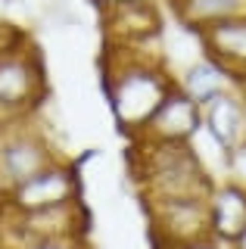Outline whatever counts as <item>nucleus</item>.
Returning a JSON list of instances; mask_svg holds the SVG:
<instances>
[{
    "label": "nucleus",
    "instance_id": "f257e3e1",
    "mask_svg": "<svg viewBox=\"0 0 246 249\" xmlns=\"http://www.w3.org/2000/svg\"><path fill=\"white\" fill-rule=\"evenodd\" d=\"M175 88V78L159 62V56L137 53V47L109 44L106 56V97L112 115L128 137H137L150 115L159 109L165 93Z\"/></svg>",
    "mask_w": 246,
    "mask_h": 249
},
{
    "label": "nucleus",
    "instance_id": "4468645a",
    "mask_svg": "<svg viewBox=\"0 0 246 249\" xmlns=\"http://www.w3.org/2000/svg\"><path fill=\"white\" fill-rule=\"evenodd\" d=\"M168 3H172L175 19L196 35L215 22L246 16V0H168Z\"/></svg>",
    "mask_w": 246,
    "mask_h": 249
},
{
    "label": "nucleus",
    "instance_id": "0eeeda50",
    "mask_svg": "<svg viewBox=\"0 0 246 249\" xmlns=\"http://www.w3.org/2000/svg\"><path fill=\"white\" fill-rule=\"evenodd\" d=\"M150 218H153V231H156L159 246H178V243H190V240H199V237H212L209 196L153 202Z\"/></svg>",
    "mask_w": 246,
    "mask_h": 249
},
{
    "label": "nucleus",
    "instance_id": "39448f33",
    "mask_svg": "<svg viewBox=\"0 0 246 249\" xmlns=\"http://www.w3.org/2000/svg\"><path fill=\"white\" fill-rule=\"evenodd\" d=\"M78 196H81L78 168L66 159H56L44 171H37L35 178L10 187V190H0V209L3 212H37V209H56L78 202Z\"/></svg>",
    "mask_w": 246,
    "mask_h": 249
},
{
    "label": "nucleus",
    "instance_id": "20e7f679",
    "mask_svg": "<svg viewBox=\"0 0 246 249\" xmlns=\"http://www.w3.org/2000/svg\"><path fill=\"white\" fill-rule=\"evenodd\" d=\"M84 233H88V212L81 199L56 209H37V212L0 209V249H16L22 243L50 237H84Z\"/></svg>",
    "mask_w": 246,
    "mask_h": 249
},
{
    "label": "nucleus",
    "instance_id": "a211bd4d",
    "mask_svg": "<svg viewBox=\"0 0 246 249\" xmlns=\"http://www.w3.org/2000/svg\"><path fill=\"white\" fill-rule=\"evenodd\" d=\"M230 249H246V228H243V233H240V237H237L234 243H230Z\"/></svg>",
    "mask_w": 246,
    "mask_h": 249
},
{
    "label": "nucleus",
    "instance_id": "6ab92c4d",
    "mask_svg": "<svg viewBox=\"0 0 246 249\" xmlns=\"http://www.w3.org/2000/svg\"><path fill=\"white\" fill-rule=\"evenodd\" d=\"M237 90H240V97L246 100V75H243V78H237Z\"/></svg>",
    "mask_w": 246,
    "mask_h": 249
},
{
    "label": "nucleus",
    "instance_id": "f8f14e48",
    "mask_svg": "<svg viewBox=\"0 0 246 249\" xmlns=\"http://www.w3.org/2000/svg\"><path fill=\"white\" fill-rule=\"evenodd\" d=\"M209 224L218 243H234L246 228V184H215L209 193Z\"/></svg>",
    "mask_w": 246,
    "mask_h": 249
},
{
    "label": "nucleus",
    "instance_id": "1a4fd4ad",
    "mask_svg": "<svg viewBox=\"0 0 246 249\" xmlns=\"http://www.w3.org/2000/svg\"><path fill=\"white\" fill-rule=\"evenodd\" d=\"M203 128L225 156H237L246 146V100L230 88L203 106Z\"/></svg>",
    "mask_w": 246,
    "mask_h": 249
},
{
    "label": "nucleus",
    "instance_id": "dca6fc26",
    "mask_svg": "<svg viewBox=\"0 0 246 249\" xmlns=\"http://www.w3.org/2000/svg\"><path fill=\"white\" fill-rule=\"evenodd\" d=\"M221 243L215 237H199V240H190V243H178V246H162V249H218Z\"/></svg>",
    "mask_w": 246,
    "mask_h": 249
},
{
    "label": "nucleus",
    "instance_id": "9d476101",
    "mask_svg": "<svg viewBox=\"0 0 246 249\" xmlns=\"http://www.w3.org/2000/svg\"><path fill=\"white\" fill-rule=\"evenodd\" d=\"M103 25H106V41L109 44L134 47V44L156 41L159 31H162V16H159L156 0H143V3L106 10L103 13Z\"/></svg>",
    "mask_w": 246,
    "mask_h": 249
},
{
    "label": "nucleus",
    "instance_id": "aec40b11",
    "mask_svg": "<svg viewBox=\"0 0 246 249\" xmlns=\"http://www.w3.org/2000/svg\"><path fill=\"white\" fill-rule=\"evenodd\" d=\"M3 140H6V128L0 124V150H3Z\"/></svg>",
    "mask_w": 246,
    "mask_h": 249
},
{
    "label": "nucleus",
    "instance_id": "9b49d317",
    "mask_svg": "<svg viewBox=\"0 0 246 249\" xmlns=\"http://www.w3.org/2000/svg\"><path fill=\"white\" fill-rule=\"evenodd\" d=\"M196 37L203 47V56L215 59L234 81L246 75V16L215 22V25L203 28Z\"/></svg>",
    "mask_w": 246,
    "mask_h": 249
},
{
    "label": "nucleus",
    "instance_id": "2eb2a0df",
    "mask_svg": "<svg viewBox=\"0 0 246 249\" xmlns=\"http://www.w3.org/2000/svg\"><path fill=\"white\" fill-rule=\"evenodd\" d=\"M16 249H90L84 237H50V240H35V243H22Z\"/></svg>",
    "mask_w": 246,
    "mask_h": 249
},
{
    "label": "nucleus",
    "instance_id": "6e6552de",
    "mask_svg": "<svg viewBox=\"0 0 246 249\" xmlns=\"http://www.w3.org/2000/svg\"><path fill=\"white\" fill-rule=\"evenodd\" d=\"M199 128H203V109L175 81V88L165 93V100L159 103V109L150 115V122L143 124V131L134 140H150V143H190Z\"/></svg>",
    "mask_w": 246,
    "mask_h": 249
},
{
    "label": "nucleus",
    "instance_id": "423d86ee",
    "mask_svg": "<svg viewBox=\"0 0 246 249\" xmlns=\"http://www.w3.org/2000/svg\"><path fill=\"white\" fill-rule=\"evenodd\" d=\"M56 159L59 156L53 153L50 137L35 124V119L10 124L3 150H0V190H10V187L35 178Z\"/></svg>",
    "mask_w": 246,
    "mask_h": 249
},
{
    "label": "nucleus",
    "instance_id": "ddd939ff",
    "mask_svg": "<svg viewBox=\"0 0 246 249\" xmlns=\"http://www.w3.org/2000/svg\"><path fill=\"white\" fill-rule=\"evenodd\" d=\"M178 88L187 93V97L193 100L199 109H203L206 103H209V100L218 97V93H225V90H230V88H237V81H234V78H230L215 59L199 56L196 62H190L187 72L178 78Z\"/></svg>",
    "mask_w": 246,
    "mask_h": 249
},
{
    "label": "nucleus",
    "instance_id": "f3484780",
    "mask_svg": "<svg viewBox=\"0 0 246 249\" xmlns=\"http://www.w3.org/2000/svg\"><path fill=\"white\" fill-rule=\"evenodd\" d=\"M94 3L100 6V13H106V10H119V6H131V3H143V0H94Z\"/></svg>",
    "mask_w": 246,
    "mask_h": 249
},
{
    "label": "nucleus",
    "instance_id": "7ed1b4c3",
    "mask_svg": "<svg viewBox=\"0 0 246 249\" xmlns=\"http://www.w3.org/2000/svg\"><path fill=\"white\" fill-rule=\"evenodd\" d=\"M47 97V75H44L41 53L28 41L0 53V124L10 128L16 122L35 119Z\"/></svg>",
    "mask_w": 246,
    "mask_h": 249
},
{
    "label": "nucleus",
    "instance_id": "f03ea898",
    "mask_svg": "<svg viewBox=\"0 0 246 249\" xmlns=\"http://www.w3.org/2000/svg\"><path fill=\"white\" fill-rule=\"evenodd\" d=\"M134 178L147 196V206L209 196L215 187V181L203 168V159L193 153L190 143L134 140Z\"/></svg>",
    "mask_w": 246,
    "mask_h": 249
}]
</instances>
